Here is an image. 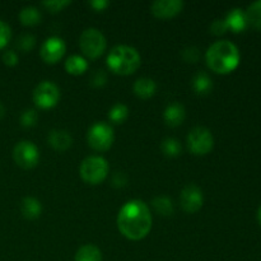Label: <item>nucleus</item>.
I'll use <instances>...</instances> for the list:
<instances>
[{"mask_svg":"<svg viewBox=\"0 0 261 261\" xmlns=\"http://www.w3.org/2000/svg\"><path fill=\"white\" fill-rule=\"evenodd\" d=\"M117 228L132 241H139L147 237L152 228L149 206L138 199L125 203L117 216Z\"/></svg>","mask_w":261,"mask_h":261,"instance_id":"f257e3e1","label":"nucleus"},{"mask_svg":"<svg viewBox=\"0 0 261 261\" xmlns=\"http://www.w3.org/2000/svg\"><path fill=\"white\" fill-rule=\"evenodd\" d=\"M209 69L218 74H228L240 64V51L234 43L221 40L209 46L205 55Z\"/></svg>","mask_w":261,"mask_h":261,"instance_id":"f03ea898","label":"nucleus"},{"mask_svg":"<svg viewBox=\"0 0 261 261\" xmlns=\"http://www.w3.org/2000/svg\"><path fill=\"white\" fill-rule=\"evenodd\" d=\"M142 59L134 47L127 45H117L111 48L107 55V66L110 70L120 75L135 73L140 66Z\"/></svg>","mask_w":261,"mask_h":261,"instance_id":"7ed1b4c3","label":"nucleus"},{"mask_svg":"<svg viewBox=\"0 0 261 261\" xmlns=\"http://www.w3.org/2000/svg\"><path fill=\"white\" fill-rule=\"evenodd\" d=\"M79 173L83 181L91 185H98L109 175V163L103 157L91 155L87 157L79 167Z\"/></svg>","mask_w":261,"mask_h":261,"instance_id":"20e7f679","label":"nucleus"},{"mask_svg":"<svg viewBox=\"0 0 261 261\" xmlns=\"http://www.w3.org/2000/svg\"><path fill=\"white\" fill-rule=\"evenodd\" d=\"M106 37L97 28H87L79 37V47L89 59H97L106 50Z\"/></svg>","mask_w":261,"mask_h":261,"instance_id":"39448f33","label":"nucleus"},{"mask_svg":"<svg viewBox=\"0 0 261 261\" xmlns=\"http://www.w3.org/2000/svg\"><path fill=\"white\" fill-rule=\"evenodd\" d=\"M115 140L114 129L107 122H96L89 127L87 133V142L89 147L98 152H105L112 147Z\"/></svg>","mask_w":261,"mask_h":261,"instance_id":"423d86ee","label":"nucleus"},{"mask_svg":"<svg viewBox=\"0 0 261 261\" xmlns=\"http://www.w3.org/2000/svg\"><path fill=\"white\" fill-rule=\"evenodd\" d=\"M188 147L193 154L205 155L213 149L214 138L209 129L204 126H195L188 135Z\"/></svg>","mask_w":261,"mask_h":261,"instance_id":"0eeeda50","label":"nucleus"},{"mask_svg":"<svg viewBox=\"0 0 261 261\" xmlns=\"http://www.w3.org/2000/svg\"><path fill=\"white\" fill-rule=\"evenodd\" d=\"M59 99H60V89L53 82H41L33 91V102L40 109H53L58 105Z\"/></svg>","mask_w":261,"mask_h":261,"instance_id":"6e6552de","label":"nucleus"},{"mask_svg":"<svg viewBox=\"0 0 261 261\" xmlns=\"http://www.w3.org/2000/svg\"><path fill=\"white\" fill-rule=\"evenodd\" d=\"M13 158L19 167L30 170L37 166L40 161V152L37 147L30 140H22L17 143L13 149Z\"/></svg>","mask_w":261,"mask_h":261,"instance_id":"1a4fd4ad","label":"nucleus"},{"mask_svg":"<svg viewBox=\"0 0 261 261\" xmlns=\"http://www.w3.org/2000/svg\"><path fill=\"white\" fill-rule=\"evenodd\" d=\"M204 203L203 191L195 184H189L182 189L180 195V204L181 208L186 213H196L200 211Z\"/></svg>","mask_w":261,"mask_h":261,"instance_id":"9d476101","label":"nucleus"},{"mask_svg":"<svg viewBox=\"0 0 261 261\" xmlns=\"http://www.w3.org/2000/svg\"><path fill=\"white\" fill-rule=\"evenodd\" d=\"M66 51V45L63 38L58 36L48 37L41 46V58L45 63L55 64L60 60Z\"/></svg>","mask_w":261,"mask_h":261,"instance_id":"9b49d317","label":"nucleus"},{"mask_svg":"<svg viewBox=\"0 0 261 261\" xmlns=\"http://www.w3.org/2000/svg\"><path fill=\"white\" fill-rule=\"evenodd\" d=\"M184 9V2L181 0H155L150 5V12L154 17L161 19L173 18Z\"/></svg>","mask_w":261,"mask_h":261,"instance_id":"f8f14e48","label":"nucleus"},{"mask_svg":"<svg viewBox=\"0 0 261 261\" xmlns=\"http://www.w3.org/2000/svg\"><path fill=\"white\" fill-rule=\"evenodd\" d=\"M186 117V111L184 105L178 103V102H173V103L168 105L166 107L165 112H163V119H165L166 124L171 127L180 126L184 122Z\"/></svg>","mask_w":261,"mask_h":261,"instance_id":"ddd939ff","label":"nucleus"},{"mask_svg":"<svg viewBox=\"0 0 261 261\" xmlns=\"http://www.w3.org/2000/svg\"><path fill=\"white\" fill-rule=\"evenodd\" d=\"M47 142L58 152H65L73 144V138L65 130H53L48 134Z\"/></svg>","mask_w":261,"mask_h":261,"instance_id":"4468645a","label":"nucleus"},{"mask_svg":"<svg viewBox=\"0 0 261 261\" xmlns=\"http://www.w3.org/2000/svg\"><path fill=\"white\" fill-rule=\"evenodd\" d=\"M224 20L228 25V30H232L233 32H242L247 27L246 14L241 8H233L229 10Z\"/></svg>","mask_w":261,"mask_h":261,"instance_id":"2eb2a0df","label":"nucleus"},{"mask_svg":"<svg viewBox=\"0 0 261 261\" xmlns=\"http://www.w3.org/2000/svg\"><path fill=\"white\" fill-rule=\"evenodd\" d=\"M20 212L27 219H37L42 213V204L40 200L32 196H25L20 201Z\"/></svg>","mask_w":261,"mask_h":261,"instance_id":"dca6fc26","label":"nucleus"},{"mask_svg":"<svg viewBox=\"0 0 261 261\" xmlns=\"http://www.w3.org/2000/svg\"><path fill=\"white\" fill-rule=\"evenodd\" d=\"M133 89H134V93L137 94L139 98L148 99L150 98V97L154 96L155 89H157V84H155V82L153 81V79L145 78L144 76V78H139L135 81Z\"/></svg>","mask_w":261,"mask_h":261,"instance_id":"f3484780","label":"nucleus"},{"mask_svg":"<svg viewBox=\"0 0 261 261\" xmlns=\"http://www.w3.org/2000/svg\"><path fill=\"white\" fill-rule=\"evenodd\" d=\"M191 86L196 94L205 96L213 89V81L205 71H198L191 79Z\"/></svg>","mask_w":261,"mask_h":261,"instance_id":"a211bd4d","label":"nucleus"},{"mask_svg":"<svg viewBox=\"0 0 261 261\" xmlns=\"http://www.w3.org/2000/svg\"><path fill=\"white\" fill-rule=\"evenodd\" d=\"M88 69V63L81 55H71L65 61V70L73 75H81Z\"/></svg>","mask_w":261,"mask_h":261,"instance_id":"6ab92c4d","label":"nucleus"},{"mask_svg":"<svg viewBox=\"0 0 261 261\" xmlns=\"http://www.w3.org/2000/svg\"><path fill=\"white\" fill-rule=\"evenodd\" d=\"M74 261H102V252L94 245H84L76 251Z\"/></svg>","mask_w":261,"mask_h":261,"instance_id":"aec40b11","label":"nucleus"},{"mask_svg":"<svg viewBox=\"0 0 261 261\" xmlns=\"http://www.w3.org/2000/svg\"><path fill=\"white\" fill-rule=\"evenodd\" d=\"M245 14H246L247 25H251L261 31V0L250 4L245 10Z\"/></svg>","mask_w":261,"mask_h":261,"instance_id":"412c9836","label":"nucleus"},{"mask_svg":"<svg viewBox=\"0 0 261 261\" xmlns=\"http://www.w3.org/2000/svg\"><path fill=\"white\" fill-rule=\"evenodd\" d=\"M41 12L36 7H24L19 12V19L24 25H36L41 22Z\"/></svg>","mask_w":261,"mask_h":261,"instance_id":"4be33fe9","label":"nucleus"},{"mask_svg":"<svg viewBox=\"0 0 261 261\" xmlns=\"http://www.w3.org/2000/svg\"><path fill=\"white\" fill-rule=\"evenodd\" d=\"M152 206L158 214L165 217L172 216L173 212H175L172 200L167 196H157V198H154L152 201Z\"/></svg>","mask_w":261,"mask_h":261,"instance_id":"5701e85b","label":"nucleus"},{"mask_svg":"<svg viewBox=\"0 0 261 261\" xmlns=\"http://www.w3.org/2000/svg\"><path fill=\"white\" fill-rule=\"evenodd\" d=\"M129 116V109L124 103H116L109 111V119L115 124H122Z\"/></svg>","mask_w":261,"mask_h":261,"instance_id":"b1692460","label":"nucleus"},{"mask_svg":"<svg viewBox=\"0 0 261 261\" xmlns=\"http://www.w3.org/2000/svg\"><path fill=\"white\" fill-rule=\"evenodd\" d=\"M181 149H182V147H181L180 142L175 138H166L161 143V150L167 157H177L181 153Z\"/></svg>","mask_w":261,"mask_h":261,"instance_id":"393cba45","label":"nucleus"},{"mask_svg":"<svg viewBox=\"0 0 261 261\" xmlns=\"http://www.w3.org/2000/svg\"><path fill=\"white\" fill-rule=\"evenodd\" d=\"M35 45H36L35 36L30 35V33H24V35L19 36V38L17 40V47L19 48V50L24 51V53L32 50V48L35 47Z\"/></svg>","mask_w":261,"mask_h":261,"instance_id":"a878e982","label":"nucleus"},{"mask_svg":"<svg viewBox=\"0 0 261 261\" xmlns=\"http://www.w3.org/2000/svg\"><path fill=\"white\" fill-rule=\"evenodd\" d=\"M38 119V115L36 110L28 109L23 111V114L20 115V124L24 127H32L33 125H36Z\"/></svg>","mask_w":261,"mask_h":261,"instance_id":"bb28decb","label":"nucleus"},{"mask_svg":"<svg viewBox=\"0 0 261 261\" xmlns=\"http://www.w3.org/2000/svg\"><path fill=\"white\" fill-rule=\"evenodd\" d=\"M10 37H12V30L9 24L0 20V48H4L9 43Z\"/></svg>","mask_w":261,"mask_h":261,"instance_id":"cd10ccee","label":"nucleus"},{"mask_svg":"<svg viewBox=\"0 0 261 261\" xmlns=\"http://www.w3.org/2000/svg\"><path fill=\"white\" fill-rule=\"evenodd\" d=\"M182 59L186 63H196L200 58V53H199V48L195 46H189L185 50L182 51Z\"/></svg>","mask_w":261,"mask_h":261,"instance_id":"c85d7f7f","label":"nucleus"},{"mask_svg":"<svg viewBox=\"0 0 261 261\" xmlns=\"http://www.w3.org/2000/svg\"><path fill=\"white\" fill-rule=\"evenodd\" d=\"M107 81V75L103 70H96L93 74L91 75V79H89V84L92 87H102L106 84Z\"/></svg>","mask_w":261,"mask_h":261,"instance_id":"c756f323","label":"nucleus"},{"mask_svg":"<svg viewBox=\"0 0 261 261\" xmlns=\"http://www.w3.org/2000/svg\"><path fill=\"white\" fill-rule=\"evenodd\" d=\"M42 4L43 7L47 8L50 12L56 13V12H60L63 8L70 5V2H69V0H53V2H43Z\"/></svg>","mask_w":261,"mask_h":261,"instance_id":"7c9ffc66","label":"nucleus"},{"mask_svg":"<svg viewBox=\"0 0 261 261\" xmlns=\"http://www.w3.org/2000/svg\"><path fill=\"white\" fill-rule=\"evenodd\" d=\"M228 30V25H227L226 20L224 19H216L213 20V23L211 24V32L213 35H223V33L227 32Z\"/></svg>","mask_w":261,"mask_h":261,"instance_id":"2f4dec72","label":"nucleus"},{"mask_svg":"<svg viewBox=\"0 0 261 261\" xmlns=\"http://www.w3.org/2000/svg\"><path fill=\"white\" fill-rule=\"evenodd\" d=\"M3 61H4L5 65L8 66H14L18 64V55L15 51L8 50L3 54Z\"/></svg>","mask_w":261,"mask_h":261,"instance_id":"473e14b6","label":"nucleus"},{"mask_svg":"<svg viewBox=\"0 0 261 261\" xmlns=\"http://www.w3.org/2000/svg\"><path fill=\"white\" fill-rule=\"evenodd\" d=\"M89 5H91L94 10H103L109 7L110 3L107 2V0H93V2H89Z\"/></svg>","mask_w":261,"mask_h":261,"instance_id":"72a5a7b5","label":"nucleus"},{"mask_svg":"<svg viewBox=\"0 0 261 261\" xmlns=\"http://www.w3.org/2000/svg\"><path fill=\"white\" fill-rule=\"evenodd\" d=\"M4 114H5V109H4V106H3V105L0 103V119H2V117L4 116Z\"/></svg>","mask_w":261,"mask_h":261,"instance_id":"f704fd0d","label":"nucleus"},{"mask_svg":"<svg viewBox=\"0 0 261 261\" xmlns=\"http://www.w3.org/2000/svg\"><path fill=\"white\" fill-rule=\"evenodd\" d=\"M257 219H259V222L261 224V205H260V208L257 209Z\"/></svg>","mask_w":261,"mask_h":261,"instance_id":"c9c22d12","label":"nucleus"}]
</instances>
